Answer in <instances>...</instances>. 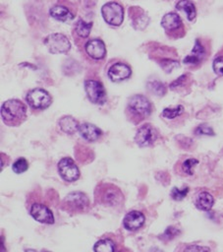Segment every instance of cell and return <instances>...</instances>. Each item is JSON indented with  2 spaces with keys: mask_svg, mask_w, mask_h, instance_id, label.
I'll return each mask as SVG.
<instances>
[{
  "mask_svg": "<svg viewBox=\"0 0 223 252\" xmlns=\"http://www.w3.org/2000/svg\"><path fill=\"white\" fill-rule=\"evenodd\" d=\"M85 53L94 60H101L106 55V47L100 38L88 39L84 44Z\"/></svg>",
  "mask_w": 223,
  "mask_h": 252,
  "instance_id": "cell-13",
  "label": "cell"
},
{
  "mask_svg": "<svg viewBox=\"0 0 223 252\" xmlns=\"http://www.w3.org/2000/svg\"><path fill=\"white\" fill-rule=\"evenodd\" d=\"M95 201L105 206H119L123 203L124 196L121 190L110 183H100L95 189Z\"/></svg>",
  "mask_w": 223,
  "mask_h": 252,
  "instance_id": "cell-3",
  "label": "cell"
},
{
  "mask_svg": "<svg viewBox=\"0 0 223 252\" xmlns=\"http://www.w3.org/2000/svg\"><path fill=\"white\" fill-rule=\"evenodd\" d=\"M30 216L41 223L51 224L54 222V216L51 210L43 204L33 203L29 209Z\"/></svg>",
  "mask_w": 223,
  "mask_h": 252,
  "instance_id": "cell-12",
  "label": "cell"
},
{
  "mask_svg": "<svg viewBox=\"0 0 223 252\" xmlns=\"http://www.w3.org/2000/svg\"><path fill=\"white\" fill-rule=\"evenodd\" d=\"M147 86H148V89L157 95H163V94L165 93V88L163 84H161L160 82H151V83H148Z\"/></svg>",
  "mask_w": 223,
  "mask_h": 252,
  "instance_id": "cell-29",
  "label": "cell"
},
{
  "mask_svg": "<svg viewBox=\"0 0 223 252\" xmlns=\"http://www.w3.org/2000/svg\"><path fill=\"white\" fill-rule=\"evenodd\" d=\"M27 101L33 109H45L51 104L52 98L45 90L36 88L28 93Z\"/></svg>",
  "mask_w": 223,
  "mask_h": 252,
  "instance_id": "cell-8",
  "label": "cell"
},
{
  "mask_svg": "<svg viewBox=\"0 0 223 252\" xmlns=\"http://www.w3.org/2000/svg\"><path fill=\"white\" fill-rule=\"evenodd\" d=\"M158 132L151 124H143L140 126L135 136V141L139 147L151 146L157 139Z\"/></svg>",
  "mask_w": 223,
  "mask_h": 252,
  "instance_id": "cell-10",
  "label": "cell"
},
{
  "mask_svg": "<svg viewBox=\"0 0 223 252\" xmlns=\"http://www.w3.org/2000/svg\"><path fill=\"white\" fill-rule=\"evenodd\" d=\"M184 111V107L182 105H177L176 107H167L162 111V116L167 119H174L180 116Z\"/></svg>",
  "mask_w": 223,
  "mask_h": 252,
  "instance_id": "cell-25",
  "label": "cell"
},
{
  "mask_svg": "<svg viewBox=\"0 0 223 252\" xmlns=\"http://www.w3.org/2000/svg\"><path fill=\"white\" fill-rule=\"evenodd\" d=\"M84 91L88 99L95 104H103L106 100V92L103 85L96 80H85Z\"/></svg>",
  "mask_w": 223,
  "mask_h": 252,
  "instance_id": "cell-9",
  "label": "cell"
},
{
  "mask_svg": "<svg viewBox=\"0 0 223 252\" xmlns=\"http://www.w3.org/2000/svg\"><path fill=\"white\" fill-rule=\"evenodd\" d=\"M62 208L70 213H84L89 208V200L83 192H71L64 199Z\"/></svg>",
  "mask_w": 223,
  "mask_h": 252,
  "instance_id": "cell-5",
  "label": "cell"
},
{
  "mask_svg": "<svg viewBox=\"0 0 223 252\" xmlns=\"http://www.w3.org/2000/svg\"><path fill=\"white\" fill-rule=\"evenodd\" d=\"M151 113V103L142 94H135L128 100L126 115L134 124H139Z\"/></svg>",
  "mask_w": 223,
  "mask_h": 252,
  "instance_id": "cell-2",
  "label": "cell"
},
{
  "mask_svg": "<svg viewBox=\"0 0 223 252\" xmlns=\"http://www.w3.org/2000/svg\"><path fill=\"white\" fill-rule=\"evenodd\" d=\"M176 8L180 11H183L186 13L187 18L189 21H193L195 20V16H196V11H195V7L194 5L193 2L188 1V0H182L179 1L176 4Z\"/></svg>",
  "mask_w": 223,
  "mask_h": 252,
  "instance_id": "cell-23",
  "label": "cell"
},
{
  "mask_svg": "<svg viewBox=\"0 0 223 252\" xmlns=\"http://www.w3.org/2000/svg\"><path fill=\"white\" fill-rule=\"evenodd\" d=\"M131 74H132V70L130 66L122 62H117L113 64L108 70V77L113 82L123 81L129 78Z\"/></svg>",
  "mask_w": 223,
  "mask_h": 252,
  "instance_id": "cell-15",
  "label": "cell"
},
{
  "mask_svg": "<svg viewBox=\"0 0 223 252\" xmlns=\"http://www.w3.org/2000/svg\"><path fill=\"white\" fill-rule=\"evenodd\" d=\"M45 46L49 50V52L53 54L65 53L69 51L71 47L70 40L68 37L60 32H55L47 35L43 40Z\"/></svg>",
  "mask_w": 223,
  "mask_h": 252,
  "instance_id": "cell-7",
  "label": "cell"
},
{
  "mask_svg": "<svg viewBox=\"0 0 223 252\" xmlns=\"http://www.w3.org/2000/svg\"><path fill=\"white\" fill-rule=\"evenodd\" d=\"M184 252H210V248L207 246H200V245H189L185 248Z\"/></svg>",
  "mask_w": 223,
  "mask_h": 252,
  "instance_id": "cell-33",
  "label": "cell"
},
{
  "mask_svg": "<svg viewBox=\"0 0 223 252\" xmlns=\"http://www.w3.org/2000/svg\"><path fill=\"white\" fill-rule=\"evenodd\" d=\"M129 15L132 18L133 26L137 30H142L148 23V17L139 7H132L129 9Z\"/></svg>",
  "mask_w": 223,
  "mask_h": 252,
  "instance_id": "cell-17",
  "label": "cell"
},
{
  "mask_svg": "<svg viewBox=\"0 0 223 252\" xmlns=\"http://www.w3.org/2000/svg\"><path fill=\"white\" fill-rule=\"evenodd\" d=\"M212 67L217 75L223 76V55H219L213 60Z\"/></svg>",
  "mask_w": 223,
  "mask_h": 252,
  "instance_id": "cell-32",
  "label": "cell"
},
{
  "mask_svg": "<svg viewBox=\"0 0 223 252\" xmlns=\"http://www.w3.org/2000/svg\"><path fill=\"white\" fill-rule=\"evenodd\" d=\"M92 24L85 22L82 19L78 20L74 26V31H73V35L78 36L81 39H85L90 32Z\"/></svg>",
  "mask_w": 223,
  "mask_h": 252,
  "instance_id": "cell-21",
  "label": "cell"
},
{
  "mask_svg": "<svg viewBox=\"0 0 223 252\" xmlns=\"http://www.w3.org/2000/svg\"><path fill=\"white\" fill-rule=\"evenodd\" d=\"M94 252H115L114 242L109 238L98 240L93 246Z\"/></svg>",
  "mask_w": 223,
  "mask_h": 252,
  "instance_id": "cell-24",
  "label": "cell"
},
{
  "mask_svg": "<svg viewBox=\"0 0 223 252\" xmlns=\"http://www.w3.org/2000/svg\"><path fill=\"white\" fill-rule=\"evenodd\" d=\"M195 135H207V136H213L214 135V131L213 129L205 124H201L199 126H197L195 129Z\"/></svg>",
  "mask_w": 223,
  "mask_h": 252,
  "instance_id": "cell-31",
  "label": "cell"
},
{
  "mask_svg": "<svg viewBox=\"0 0 223 252\" xmlns=\"http://www.w3.org/2000/svg\"><path fill=\"white\" fill-rule=\"evenodd\" d=\"M50 15L58 20V21H62V22H67L70 21L72 19H74V14L70 11V9L62 4H55L54 6H52L49 10Z\"/></svg>",
  "mask_w": 223,
  "mask_h": 252,
  "instance_id": "cell-19",
  "label": "cell"
},
{
  "mask_svg": "<svg viewBox=\"0 0 223 252\" xmlns=\"http://www.w3.org/2000/svg\"><path fill=\"white\" fill-rule=\"evenodd\" d=\"M79 132L84 139H85L86 141H89V142L98 140V138L102 134L101 130L98 127H96L95 125L90 124V123L81 124L79 127Z\"/></svg>",
  "mask_w": 223,
  "mask_h": 252,
  "instance_id": "cell-18",
  "label": "cell"
},
{
  "mask_svg": "<svg viewBox=\"0 0 223 252\" xmlns=\"http://www.w3.org/2000/svg\"><path fill=\"white\" fill-rule=\"evenodd\" d=\"M214 203V199L208 192H200L195 200V207L201 211H209Z\"/></svg>",
  "mask_w": 223,
  "mask_h": 252,
  "instance_id": "cell-22",
  "label": "cell"
},
{
  "mask_svg": "<svg viewBox=\"0 0 223 252\" xmlns=\"http://www.w3.org/2000/svg\"><path fill=\"white\" fill-rule=\"evenodd\" d=\"M188 192H189L188 187H185V188H182V189L174 187L171 191V197H172V199H174L176 201H181L187 196Z\"/></svg>",
  "mask_w": 223,
  "mask_h": 252,
  "instance_id": "cell-28",
  "label": "cell"
},
{
  "mask_svg": "<svg viewBox=\"0 0 223 252\" xmlns=\"http://www.w3.org/2000/svg\"><path fill=\"white\" fill-rule=\"evenodd\" d=\"M101 14L104 21L110 26L118 27L124 20V9L118 2H108L101 8Z\"/></svg>",
  "mask_w": 223,
  "mask_h": 252,
  "instance_id": "cell-6",
  "label": "cell"
},
{
  "mask_svg": "<svg viewBox=\"0 0 223 252\" xmlns=\"http://www.w3.org/2000/svg\"><path fill=\"white\" fill-rule=\"evenodd\" d=\"M58 124H59V127L60 129L66 133V134H74L76 131L79 130V127H80V124L79 122L72 116L70 115H66V116H63L60 118V120L58 121Z\"/></svg>",
  "mask_w": 223,
  "mask_h": 252,
  "instance_id": "cell-20",
  "label": "cell"
},
{
  "mask_svg": "<svg viewBox=\"0 0 223 252\" xmlns=\"http://www.w3.org/2000/svg\"><path fill=\"white\" fill-rule=\"evenodd\" d=\"M180 233H181V231L178 228H176L174 226H168L166 228V230L164 231V233L161 235V238L164 240H170V239L176 237L177 235H179Z\"/></svg>",
  "mask_w": 223,
  "mask_h": 252,
  "instance_id": "cell-30",
  "label": "cell"
},
{
  "mask_svg": "<svg viewBox=\"0 0 223 252\" xmlns=\"http://www.w3.org/2000/svg\"><path fill=\"white\" fill-rule=\"evenodd\" d=\"M206 56V49L199 39L195 40V46L191 53L184 58V63L190 66L199 65Z\"/></svg>",
  "mask_w": 223,
  "mask_h": 252,
  "instance_id": "cell-14",
  "label": "cell"
},
{
  "mask_svg": "<svg viewBox=\"0 0 223 252\" xmlns=\"http://www.w3.org/2000/svg\"><path fill=\"white\" fill-rule=\"evenodd\" d=\"M144 216L139 211L129 212L123 219V225L126 229L135 231L140 228L144 223Z\"/></svg>",
  "mask_w": 223,
  "mask_h": 252,
  "instance_id": "cell-16",
  "label": "cell"
},
{
  "mask_svg": "<svg viewBox=\"0 0 223 252\" xmlns=\"http://www.w3.org/2000/svg\"><path fill=\"white\" fill-rule=\"evenodd\" d=\"M198 163L195 158H187L182 163V171L187 175H192L194 173V167Z\"/></svg>",
  "mask_w": 223,
  "mask_h": 252,
  "instance_id": "cell-27",
  "label": "cell"
},
{
  "mask_svg": "<svg viewBox=\"0 0 223 252\" xmlns=\"http://www.w3.org/2000/svg\"><path fill=\"white\" fill-rule=\"evenodd\" d=\"M187 75H183L181 77H179L176 81H174L171 85H170V89L171 90H175L176 88H179V87H182V85H184L187 81Z\"/></svg>",
  "mask_w": 223,
  "mask_h": 252,
  "instance_id": "cell-34",
  "label": "cell"
},
{
  "mask_svg": "<svg viewBox=\"0 0 223 252\" xmlns=\"http://www.w3.org/2000/svg\"><path fill=\"white\" fill-rule=\"evenodd\" d=\"M58 171L60 176L68 182L76 181L80 177V170L71 158H63L58 162Z\"/></svg>",
  "mask_w": 223,
  "mask_h": 252,
  "instance_id": "cell-11",
  "label": "cell"
},
{
  "mask_svg": "<svg viewBox=\"0 0 223 252\" xmlns=\"http://www.w3.org/2000/svg\"><path fill=\"white\" fill-rule=\"evenodd\" d=\"M28 168V162L25 158H18L13 164H12V169L15 173H23Z\"/></svg>",
  "mask_w": 223,
  "mask_h": 252,
  "instance_id": "cell-26",
  "label": "cell"
},
{
  "mask_svg": "<svg viewBox=\"0 0 223 252\" xmlns=\"http://www.w3.org/2000/svg\"><path fill=\"white\" fill-rule=\"evenodd\" d=\"M1 117L8 126H20L27 119V106L20 99H8L1 105Z\"/></svg>",
  "mask_w": 223,
  "mask_h": 252,
  "instance_id": "cell-1",
  "label": "cell"
},
{
  "mask_svg": "<svg viewBox=\"0 0 223 252\" xmlns=\"http://www.w3.org/2000/svg\"><path fill=\"white\" fill-rule=\"evenodd\" d=\"M161 26L164 29L166 35L172 39L183 37L186 33L182 19L177 13L174 12H169L163 16L161 20Z\"/></svg>",
  "mask_w": 223,
  "mask_h": 252,
  "instance_id": "cell-4",
  "label": "cell"
}]
</instances>
